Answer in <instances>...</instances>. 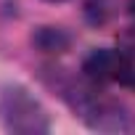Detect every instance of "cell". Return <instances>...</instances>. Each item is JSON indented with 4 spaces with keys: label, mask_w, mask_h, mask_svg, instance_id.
Instances as JSON below:
<instances>
[{
    "label": "cell",
    "mask_w": 135,
    "mask_h": 135,
    "mask_svg": "<svg viewBox=\"0 0 135 135\" xmlns=\"http://www.w3.org/2000/svg\"><path fill=\"white\" fill-rule=\"evenodd\" d=\"M130 58L117 50H95L85 61V72L93 80H109V82H124Z\"/></svg>",
    "instance_id": "cell-1"
},
{
    "label": "cell",
    "mask_w": 135,
    "mask_h": 135,
    "mask_svg": "<svg viewBox=\"0 0 135 135\" xmlns=\"http://www.w3.org/2000/svg\"><path fill=\"white\" fill-rule=\"evenodd\" d=\"M50 3H61V0H50Z\"/></svg>",
    "instance_id": "cell-2"
}]
</instances>
